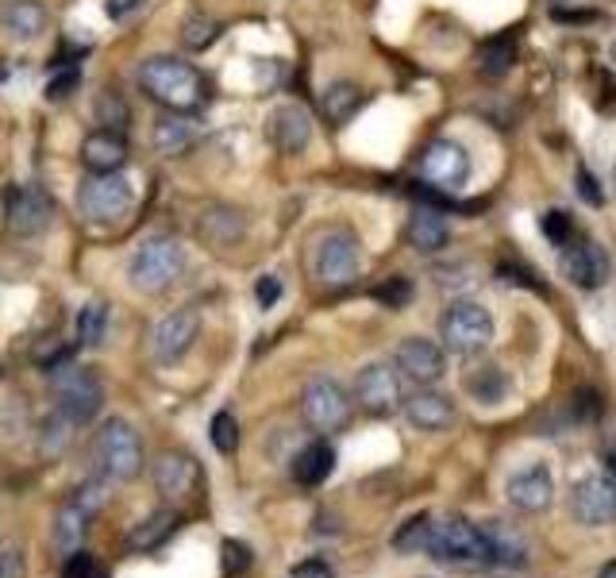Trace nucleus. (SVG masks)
Masks as SVG:
<instances>
[{"label":"nucleus","mask_w":616,"mask_h":578,"mask_svg":"<svg viewBox=\"0 0 616 578\" xmlns=\"http://www.w3.org/2000/svg\"><path fill=\"white\" fill-rule=\"evenodd\" d=\"M139 85L154 105L170 108V113H193L205 105L208 82L193 62H182L174 54H154L139 66Z\"/></svg>","instance_id":"obj_1"},{"label":"nucleus","mask_w":616,"mask_h":578,"mask_svg":"<svg viewBox=\"0 0 616 578\" xmlns=\"http://www.w3.org/2000/svg\"><path fill=\"white\" fill-rule=\"evenodd\" d=\"M428 556L443 567H463V571H478V567H489L494 556H489V540L486 528L471 525V521H435L432 517V536H428Z\"/></svg>","instance_id":"obj_2"},{"label":"nucleus","mask_w":616,"mask_h":578,"mask_svg":"<svg viewBox=\"0 0 616 578\" xmlns=\"http://www.w3.org/2000/svg\"><path fill=\"white\" fill-rule=\"evenodd\" d=\"M93 463L105 482H131L143 471V443L128 420L112 417L93 432Z\"/></svg>","instance_id":"obj_3"},{"label":"nucleus","mask_w":616,"mask_h":578,"mask_svg":"<svg viewBox=\"0 0 616 578\" xmlns=\"http://www.w3.org/2000/svg\"><path fill=\"white\" fill-rule=\"evenodd\" d=\"M46 374H51V386H54V409L69 425H89L100 413V405H105V386H100L97 374L89 366H74L69 358L51 366Z\"/></svg>","instance_id":"obj_4"},{"label":"nucleus","mask_w":616,"mask_h":578,"mask_svg":"<svg viewBox=\"0 0 616 578\" xmlns=\"http://www.w3.org/2000/svg\"><path fill=\"white\" fill-rule=\"evenodd\" d=\"M185 270V247L170 236H154L131 255L128 278L143 293H162L166 286H174Z\"/></svg>","instance_id":"obj_5"},{"label":"nucleus","mask_w":616,"mask_h":578,"mask_svg":"<svg viewBox=\"0 0 616 578\" xmlns=\"http://www.w3.org/2000/svg\"><path fill=\"white\" fill-rule=\"evenodd\" d=\"M440 340L455 355H478L494 340V317L482 301H455L440 320Z\"/></svg>","instance_id":"obj_6"},{"label":"nucleus","mask_w":616,"mask_h":578,"mask_svg":"<svg viewBox=\"0 0 616 578\" xmlns=\"http://www.w3.org/2000/svg\"><path fill=\"white\" fill-rule=\"evenodd\" d=\"M136 205V193L123 174H93L77 190V208H82L85 221L93 224H112L123 221Z\"/></svg>","instance_id":"obj_7"},{"label":"nucleus","mask_w":616,"mask_h":578,"mask_svg":"<svg viewBox=\"0 0 616 578\" xmlns=\"http://www.w3.org/2000/svg\"><path fill=\"white\" fill-rule=\"evenodd\" d=\"M363 267V244L350 228H332L327 236H320L316 255H312V270L324 286H347L358 278Z\"/></svg>","instance_id":"obj_8"},{"label":"nucleus","mask_w":616,"mask_h":578,"mask_svg":"<svg viewBox=\"0 0 616 578\" xmlns=\"http://www.w3.org/2000/svg\"><path fill=\"white\" fill-rule=\"evenodd\" d=\"M4 221L12 236H39V232L51 228L54 221V197L43 185L31 182H12L4 190Z\"/></svg>","instance_id":"obj_9"},{"label":"nucleus","mask_w":616,"mask_h":578,"mask_svg":"<svg viewBox=\"0 0 616 578\" xmlns=\"http://www.w3.org/2000/svg\"><path fill=\"white\" fill-rule=\"evenodd\" d=\"M301 413L316 432H335L350 420V397L335 378H312L301 394Z\"/></svg>","instance_id":"obj_10"},{"label":"nucleus","mask_w":616,"mask_h":578,"mask_svg":"<svg viewBox=\"0 0 616 578\" xmlns=\"http://www.w3.org/2000/svg\"><path fill=\"white\" fill-rule=\"evenodd\" d=\"M420 178L432 190H443V193L463 190L466 178H471V154H466V147L451 143V139H435L420 154Z\"/></svg>","instance_id":"obj_11"},{"label":"nucleus","mask_w":616,"mask_h":578,"mask_svg":"<svg viewBox=\"0 0 616 578\" xmlns=\"http://www.w3.org/2000/svg\"><path fill=\"white\" fill-rule=\"evenodd\" d=\"M201 482H205L201 463L193 456H185V451H166V456L154 463V486H159V494L174 505L193 502V497L201 494Z\"/></svg>","instance_id":"obj_12"},{"label":"nucleus","mask_w":616,"mask_h":578,"mask_svg":"<svg viewBox=\"0 0 616 578\" xmlns=\"http://www.w3.org/2000/svg\"><path fill=\"white\" fill-rule=\"evenodd\" d=\"M355 397L366 413H374V417H389V413L404 402L401 397V374H397L389 363L363 366V374H358V382H355Z\"/></svg>","instance_id":"obj_13"},{"label":"nucleus","mask_w":616,"mask_h":578,"mask_svg":"<svg viewBox=\"0 0 616 578\" xmlns=\"http://www.w3.org/2000/svg\"><path fill=\"white\" fill-rule=\"evenodd\" d=\"M197 335H201L197 309L166 312V317L159 320V328H154V340H151L154 358H159V363H177V358H182L185 351L197 343Z\"/></svg>","instance_id":"obj_14"},{"label":"nucleus","mask_w":616,"mask_h":578,"mask_svg":"<svg viewBox=\"0 0 616 578\" xmlns=\"http://www.w3.org/2000/svg\"><path fill=\"white\" fill-rule=\"evenodd\" d=\"M571 513L582 525H609L616 517V486L609 474H590V479H582L571 494Z\"/></svg>","instance_id":"obj_15"},{"label":"nucleus","mask_w":616,"mask_h":578,"mask_svg":"<svg viewBox=\"0 0 616 578\" xmlns=\"http://www.w3.org/2000/svg\"><path fill=\"white\" fill-rule=\"evenodd\" d=\"M505 494L520 513H543L555 497V474H551L548 463H528L512 474Z\"/></svg>","instance_id":"obj_16"},{"label":"nucleus","mask_w":616,"mask_h":578,"mask_svg":"<svg viewBox=\"0 0 616 578\" xmlns=\"http://www.w3.org/2000/svg\"><path fill=\"white\" fill-rule=\"evenodd\" d=\"M563 270L579 289H602L609 278V255L594 244V239H579L563 247Z\"/></svg>","instance_id":"obj_17"},{"label":"nucleus","mask_w":616,"mask_h":578,"mask_svg":"<svg viewBox=\"0 0 616 578\" xmlns=\"http://www.w3.org/2000/svg\"><path fill=\"white\" fill-rule=\"evenodd\" d=\"M397 371H401L404 378L420 382V386H432V382H440L443 371H447V358H443L440 343L412 335V340H404L401 347H397Z\"/></svg>","instance_id":"obj_18"},{"label":"nucleus","mask_w":616,"mask_h":578,"mask_svg":"<svg viewBox=\"0 0 616 578\" xmlns=\"http://www.w3.org/2000/svg\"><path fill=\"white\" fill-rule=\"evenodd\" d=\"M82 162H85V170H93V174H120L123 162H128V143H123L120 131L97 128L93 136H85Z\"/></svg>","instance_id":"obj_19"},{"label":"nucleus","mask_w":616,"mask_h":578,"mask_svg":"<svg viewBox=\"0 0 616 578\" xmlns=\"http://www.w3.org/2000/svg\"><path fill=\"white\" fill-rule=\"evenodd\" d=\"M270 139H274L278 151H285V154L305 151L309 139H312V120H309L305 108H301V105L274 108V116H270Z\"/></svg>","instance_id":"obj_20"},{"label":"nucleus","mask_w":616,"mask_h":578,"mask_svg":"<svg viewBox=\"0 0 616 578\" xmlns=\"http://www.w3.org/2000/svg\"><path fill=\"white\" fill-rule=\"evenodd\" d=\"M404 417L417 428H424V432H440V428L455 420V405H451V397L435 394V389H417L412 397H404Z\"/></svg>","instance_id":"obj_21"},{"label":"nucleus","mask_w":616,"mask_h":578,"mask_svg":"<svg viewBox=\"0 0 616 578\" xmlns=\"http://www.w3.org/2000/svg\"><path fill=\"white\" fill-rule=\"evenodd\" d=\"M451 239V228H447V216L440 213V208L424 205L417 208V213L409 216V244L417 247L420 255H432V251H443Z\"/></svg>","instance_id":"obj_22"},{"label":"nucleus","mask_w":616,"mask_h":578,"mask_svg":"<svg viewBox=\"0 0 616 578\" xmlns=\"http://www.w3.org/2000/svg\"><path fill=\"white\" fill-rule=\"evenodd\" d=\"M154 151L174 159V154H185L193 143H197V124L190 120L185 113H166L159 124H154V136H151Z\"/></svg>","instance_id":"obj_23"},{"label":"nucleus","mask_w":616,"mask_h":578,"mask_svg":"<svg viewBox=\"0 0 616 578\" xmlns=\"http://www.w3.org/2000/svg\"><path fill=\"white\" fill-rule=\"evenodd\" d=\"M89 513L82 510V505L66 502L58 510V517H54L51 525V536H54V548L62 552V556H74V552H82L85 544V533H89Z\"/></svg>","instance_id":"obj_24"},{"label":"nucleus","mask_w":616,"mask_h":578,"mask_svg":"<svg viewBox=\"0 0 616 578\" xmlns=\"http://www.w3.org/2000/svg\"><path fill=\"white\" fill-rule=\"evenodd\" d=\"M177 525H182V517H177L174 510L151 513V517H143V521H139V525L128 533V548H131V552H154V548H162V544H166L170 536L177 533Z\"/></svg>","instance_id":"obj_25"},{"label":"nucleus","mask_w":616,"mask_h":578,"mask_svg":"<svg viewBox=\"0 0 616 578\" xmlns=\"http://www.w3.org/2000/svg\"><path fill=\"white\" fill-rule=\"evenodd\" d=\"M332 471H335V448L327 440H312L309 448H301L298 459H293V479H298L301 486H320Z\"/></svg>","instance_id":"obj_26"},{"label":"nucleus","mask_w":616,"mask_h":578,"mask_svg":"<svg viewBox=\"0 0 616 578\" xmlns=\"http://www.w3.org/2000/svg\"><path fill=\"white\" fill-rule=\"evenodd\" d=\"M0 23L12 39H39L46 28V12L39 0H12V4L0 12Z\"/></svg>","instance_id":"obj_27"},{"label":"nucleus","mask_w":616,"mask_h":578,"mask_svg":"<svg viewBox=\"0 0 616 578\" xmlns=\"http://www.w3.org/2000/svg\"><path fill=\"white\" fill-rule=\"evenodd\" d=\"M486 528V540H489V556H494V564L501 567H520L528 559V544L520 533H512L505 521H494V525H482Z\"/></svg>","instance_id":"obj_28"},{"label":"nucleus","mask_w":616,"mask_h":578,"mask_svg":"<svg viewBox=\"0 0 616 578\" xmlns=\"http://www.w3.org/2000/svg\"><path fill=\"white\" fill-rule=\"evenodd\" d=\"M320 108H324V116L332 124H347L350 116L363 108V89H358L355 82H335L324 89V97H320Z\"/></svg>","instance_id":"obj_29"},{"label":"nucleus","mask_w":616,"mask_h":578,"mask_svg":"<svg viewBox=\"0 0 616 578\" xmlns=\"http://www.w3.org/2000/svg\"><path fill=\"white\" fill-rule=\"evenodd\" d=\"M512 62H517V43H512V35H497L482 43V51H478L482 77H505L512 69Z\"/></svg>","instance_id":"obj_30"},{"label":"nucleus","mask_w":616,"mask_h":578,"mask_svg":"<svg viewBox=\"0 0 616 578\" xmlns=\"http://www.w3.org/2000/svg\"><path fill=\"white\" fill-rule=\"evenodd\" d=\"M466 389H471V394L478 397L482 405H497L505 394H509V378H505L501 366H482V371L471 374Z\"/></svg>","instance_id":"obj_31"},{"label":"nucleus","mask_w":616,"mask_h":578,"mask_svg":"<svg viewBox=\"0 0 616 578\" xmlns=\"http://www.w3.org/2000/svg\"><path fill=\"white\" fill-rule=\"evenodd\" d=\"M220 20H213V15L205 12H193L190 20L182 23V43L190 46V51H208V46L220 39Z\"/></svg>","instance_id":"obj_32"},{"label":"nucleus","mask_w":616,"mask_h":578,"mask_svg":"<svg viewBox=\"0 0 616 578\" xmlns=\"http://www.w3.org/2000/svg\"><path fill=\"white\" fill-rule=\"evenodd\" d=\"M105 328H108V309L105 304H85L82 312H77V343L82 347H100V340H105Z\"/></svg>","instance_id":"obj_33"},{"label":"nucleus","mask_w":616,"mask_h":578,"mask_svg":"<svg viewBox=\"0 0 616 578\" xmlns=\"http://www.w3.org/2000/svg\"><path fill=\"white\" fill-rule=\"evenodd\" d=\"M82 89V66L77 62H58L46 77V100H66Z\"/></svg>","instance_id":"obj_34"},{"label":"nucleus","mask_w":616,"mask_h":578,"mask_svg":"<svg viewBox=\"0 0 616 578\" xmlns=\"http://www.w3.org/2000/svg\"><path fill=\"white\" fill-rule=\"evenodd\" d=\"M428 536H432V517L420 513V517H412L409 525H401V533L393 536V548L404 552V556H417V552L428 548Z\"/></svg>","instance_id":"obj_35"},{"label":"nucleus","mask_w":616,"mask_h":578,"mask_svg":"<svg viewBox=\"0 0 616 578\" xmlns=\"http://www.w3.org/2000/svg\"><path fill=\"white\" fill-rule=\"evenodd\" d=\"M128 120H131V113H128V105H123V97L116 89H105L97 97V124L100 128H108V131H123L128 128Z\"/></svg>","instance_id":"obj_36"},{"label":"nucleus","mask_w":616,"mask_h":578,"mask_svg":"<svg viewBox=\"0 0 616 578\" xmlns=\"http://www.w3.org/2000/svg\"><path fill=\"white\" fill-rule=\"evenodd\" d=\"M208 436H213V448L220 451V456H231V451L239 448V420L231 417L228 409H220L213 417V425H208Z\"/></svg>","instance_id":"obj_37"},{"label":"nucleus","mask_w":616,"mask_h":578,"mask_svg":"<svg viewBox=\"0 0 616 578\" xmlns=\"http://www.w3.org/2000/svg\"><path fill=\"white\" fill-rule=\"evenodd\" d=\"M74 505H82L85 513H100L105 510V502H108V482L105 479H89V482H82V486L74 490V497H69Z\"/></svg>","instance_id":"obj_38"},{"label":"nucleus","mask_w":616,"mask_h":578,"mask_svg":"<svg viewBox=\"0 0 616 578\" xmlns=\"http://www.w3.org/2000/svg\"><path fill=\"white\" fill-rule=\"evenodd\" d=\"M540 228L555 247H566L574 239V221H571V213H563V208H551V213H543Z\"/></svg>","instance_id":"obj_39"},{"label":"nucleus","mask_w":616,"mask_h":578,"mask_svg":"<svg viewBox=\"0 0 616 578\" xmlns=\"http://www.w3.org/2000/svg\"><path fill=\"white\" fill-rule=\"evenodd\" d=\"M409 297H412V286H409V278H389V282H381V286H374V301H381V304H389V309H401V304H409Z\"/></svg>","instance_id":"obj_40"},{"label":"nucleus","mask_w":616,"mask_h":578,"mask_svg":"<svg viewBox=\"0 0 616 578\" xmlns=\"http://www.w3.org/2000/svg\"><path fill=\"white\" fill-rule=\"evenodd\" d=\"M0 578H28V559L15 540H0Z\"/></svg>","instance_id":"obj_41"},{"label":"nucleus","mask_w":616,"mask_h":578,"mask_svg":"<svg viewBox=\"0 0 616 578\" xmlns=\"http://www.w3.org/2000/svg\"><path fill=\"white\" fill-rule=\"evenodd\" d=\"M224 571L228 575H244L251 567V548L244 540H224Z\"/></svg>","instance_id":"obj_42"},{"label":"nucleus","mask_w":616,"mask_h":578,"mask_svg":"<svg viewBox=\"0 0 616 578\" xmlns=\"http://www.w3.org/2000/svg\"><path fill=\"white\" fill-rule=\"evenodd\" d=\"M62 578H97V559L89 556V552H74V556H66V571Z\"/></svg>","instance_id":"obj_43"},{"label":"nucleus","mask_w":616,"mask_h":578,"mask_svg":"<svg viewBox=\"0 0 616 578\" xmlns=\"http://www.w3.org/2000/svg\"><path fill=\"white\" fill-rule=\"evenodd\" d=\"M255 297H259L262 309H274V304L282 301V282H278L274 275L259 278V286H255Z\"/></svg>","instance_id":"obj_44"},{"label":"nucleus","mask_w":616,"mask_h":578,"mask_svg":"<svg viewBox=\"0 0 616 578\" xmlns=\"http://www.w3.org/2000/svg\"><path fill=\"white\" fill-rule=\"evenodd\" d=\"M290 578H335V571H332L327 559H305V564L293 567Z\"/></svg>","instance_id":"obj_45"},{"label":"nucleus","mask_w":616,"mask_h":578,"mask_svg":"<svg viewBox=\"0 0 616 578\" xmlns=\"http://www.w3.org/2000/svg\"><path fill=\"white\" fill-rule=\"evenodd\" d=\"M579 193H582V201H590V205H602V193H597V182L590 170H579Z\"/></svg>","instance_id":"obj_46"},{"label":"nucleus","mask_w":616,"mask_h":578,"mask_svg":"<svg viewBox=\"0 0 616 578\" xmlns=\"http://www.w3.org/2000/svg\"><path fill=\"white\" fill-rule=\"evenodd\" d=\"M139 4H143V0H105V12L112 15V20H128Z\"/></svg>","instance_id":"obj_47"},{"label":"nucleus","mask_w":616,"mask_h":578,"mask_svg":"<svg viewBox=\"0 0 616 578\" xmlns=\"http://www.w3.org/2000/svg\"><path fill=\"white\" fill-rule=\"evenodd\" d=\"M597 578H616V559H613V564H605L602 575H597Z\"/></svg>","instance_id":"obj_48"},{"label":"nucleus","mask_w":616,"mask_h":578,"mask_svg":"<svg viewBox=\"0 0 616 578\" xmlns=\"http://www.w3.org/2000/svg\"><path fill=\"white\" fill-rule=\"evenodd\" d=\"M609 479H613V486H616V451L609 456Z\"/></svg>","instance_id":"obj_49"},{"label":"nucleus","mask_w":616,"mask_h":578,"mask_svg":"<svg viewBox=\"0 0 616 578\" xmlns=\"http://www.w3.org/2000/svg\"><path fill=\"white\" fill-rule=\"evenodd\" d=\"M613 185H616V167H613Z\"/></svg>","instance_id":"obj_50"}]
</instances>
